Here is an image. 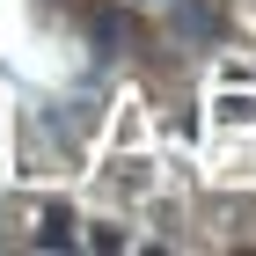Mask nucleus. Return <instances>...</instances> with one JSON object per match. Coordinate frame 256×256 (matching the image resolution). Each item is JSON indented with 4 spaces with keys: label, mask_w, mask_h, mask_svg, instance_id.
<instances>
[{
    "label": "nucleus",
    "mask_w": 256,
    "mask_h": 256,
    "mask_svg": "<svg viewBox=\"0 0 256 256\" xmlns=\"http://www.w3.org/2000/svg\"><path fill=\"white\" fill-rule=\"evenodd\" d=\"M74 212H44V227H37V249H74Z\"/></svg>",
    "instance_id": "obj_1"
},
{
    "label": "nucleus",
    "mask_w": 256,
    "mask_h": 256,
    "mask_svg": "<svg viewBox=\"0 0 256 256\" xmlns=\"http://www.w3.org/2000/svg\"><path fill=\"white\" fill-rule=\"evenodd\" d=\"M212 30H220V15L205 8V0H190V8L176 15V37H212Z\"/></svg>",
    "instance_id": "obj_2"
},
{
    "label": "nucleus",
    "mask_w": 256,
    "mask_h": 256,
    "mask_svg": "<svg viewBox=\"0 0 256 256\" xmlns=\"http://www.w3.org/2000/svg\"><path fill=\"white\" fill-rule=\"evenodd\" d=\"M88 249H96V256H118L124 234H118V227H96V234H88Z\"/></svg>",
    "instance_id": "obj_3"
}]
</instances>
